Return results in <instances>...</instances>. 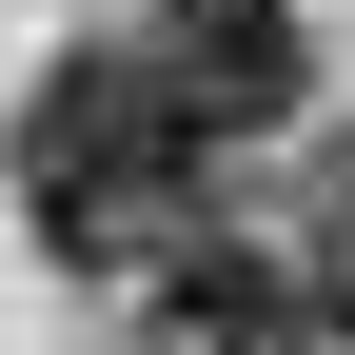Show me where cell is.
Wrapping results in <instances>:
<instances>
[{
	"instance_id": "6da1fadb",
	"label": "cell",
	"mask_w": 355,
	"mask_h": 355,
	"mask_svg": "<svg viewBox=\"0 0 355 355\" xmlns=\"http://www.w3.org/2000/svg\"><path fill=\"white\" fill-rule=\"evenodd\" d=\"M198 178H217V119L158 79V40H79V60L20 99V217H40L60 257H139V237H178Z\"/></svg>"
},
{
	"instance_id": "5b68a950",
	"label": "cell",
	"mask_w": 355,
	"mask_h": 355,
	"mask_svg": "<svg viewBox=\"0 0 355 355\" xmlns=\"http://www.w3.org/2000/svg\"><path fill=\"white\" fill-rule=\"evenodd\" d=\"M217 355H296V336H217Z\"/></svg>"
},
{
	"instance_id": "7a4b0ae2",
	"label": "cell",
	"mask_w": 355,
	"mask_h": 355,
	"mask_svg": "<svg viewBox=\"0 0 355 355\" xmlns=\"http://www.w3.org/2000/svg\"><path fill=\"white\" fill-rule=\"evenodd\" d=\"M158 79L217 119V139H257V119H296V79H316V40L277 20V0H158Z\"/></svg>"
},
{
	"instance_id": "277c9868",
	"label": "cell",
	"mask_w": 355,
	"mask_h": 355,
	"mask_svg": "<svg viewBox=\"0 0 355 355\" xmlns=\"http://www.w3.org/2000/svg\"><path fill=\"white\" fill-rule=\"evenodd\" d=\"M316 316L355 336V178H336V198H316Z\"/></svg>"
},
{
	"instance_id": "3957f363",
	"label": "cell",
	"mask_w": 355,
	"mask_h": 355,
	"mask_svg": "<svg viewBox=\"0 0 355 355\" xmlns=\"http://www.w3.org/2000/svg\"><path fill=\"white\" fill-rule=\"evenodd\" d=\"M158 336H178V355H217V336H296V296L257 277L237 237H178V257H158Z\"/></svg>"
}]
</instances>
